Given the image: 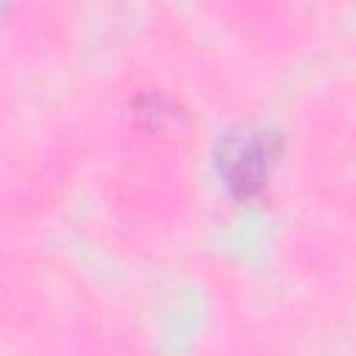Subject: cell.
I'll return each mask as SVG.
<instances>
[{
    "mask_svg": "<svg viewBox=\"0 0 356 356\" xmlns=\"http://www.w3.org/2000/svg\"><path fill=\"white\" fill-rule=\"evenodd\" d=\"M270 139L273 136L264 131H242L225 142L220 153V164L225 184L236 195H253L264 184L270 164L275 159V147Z\"/></svg>",
    "mask_w": 356,
    "mask_h": 356,
    "instance_id": "1",
    "label": "cell"
}]
</instances>
